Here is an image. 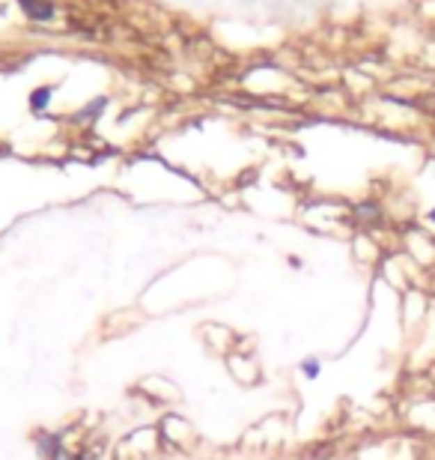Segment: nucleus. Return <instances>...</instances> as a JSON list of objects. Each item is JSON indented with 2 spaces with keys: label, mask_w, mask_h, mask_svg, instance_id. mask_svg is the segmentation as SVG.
Masks as SVG:
<instances>
[{
  "label": "nucleus",
  "mask_w": 435,
  "mask_h": 460,
  "mask_svg": "<svg viewBox=\"0 0 435 460\" xmlns=\"http://www.w3.org/2000/svg\"><path fill=\"white\" fill-rule=\"evenodd\" d=\"M21 13H24L30 21H36V24H45V21H54L57 9L54 3H48V0H18Z\"/></svg>",
  "instance_id": "nucleus-1"
},
{
  "label": "nucleus",
  "mask_w": 435,
  "mask_h": 460,
  "mask_svg": "<svg viewBox=\"0 0 435 460\" xmlns=\"http://www.w3.org/2000/svg\"><path fill=\"white\" fill-rule=\"evenodd\" d=\"M51 99H54V87H48V84H42V87H36L33 93H30V99H27V105H30V111L33 114H42L51 105Z\"/></svg>",
  "instance_id": "nucleus-2"
},
{
  "label": "nucleus",
  "mask_w": 435,
  "mask_h": 460,
  "mask_svg": "<svg viewBox=\"0 0 435 460\" xmlns=\"http://www.w3.org/2000/svg\"><path fill=\"white\" fill-rule=\"evenodd\" d=\"M299 371H301L304 380H319V376H322V359H319V355H304L301 365H299Z\"/></svg>",
  "instance_id": "nucleus-3"
},
{
  "label": "nucleus",
  "mask_w": 435,
  "mask_h": 460,
  "mask_svg": "<svg viewBox=\"0 0 435 460\" xmlns=\"http://www.w3.org/2000/svg\"><path fill=\"white\" fill-rule=\"evenodd\" d=\"M355 215L361 218V222H379V218H381V209H379V204H373V201H364V204H358Z\"/></svg>",
  "instance_id": "nucleus-4"
},
{
  "label": "nucleus",
  "mask_w": 435,
  "mask_h": 460,
  "mask_svg": "<svg viewBox=\"0 0 435 460\" xmlns=\"http://www.w3.org/2000/svg\"><path fill=\"white\" fill-rule=\"evenodd\" d=\"M427 222H429V224L435 227V206H432V209H429V213H427Z\"/></svg>",
  "instance_id": "nucleus-5"
}]
</instances>
